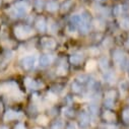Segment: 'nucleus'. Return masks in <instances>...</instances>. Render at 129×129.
Masks as SVG:
<instances>
[{
	"instance_id": "11",
	"label": "nucleus",
	"mask_w": 129,
	"mask_h": 129,
	"mask_svg": "<svg viewBox=\"0 0 129 129\" xmlns=\"http://www.w3.org/2000/svg\"><path fill=\"white\" fill-rule=\"evenodd\" d=\"M3 8V2H2V0H0V9H2Z\"/></svg>"
},
{
	"instance_id": "14",
	"label": "nucleus",
	"mask_w": 129,
	"mask_h": 129,
	"mask_svg": "<svg viewBox=\"0 0 129 129\" xmlns=\"http://www.w3.org/2000/svg\"><path fill=\"white\" fill-rule=\"evenodd\" d=\"M0 25H1V17H0Z\"/></svg>"
},
{
	"instance_id": "7",
	"label": "nucleus",
	"mask_w": 129,
	"mask_h": 129,
	"mask_svg": "<svg viewBox=\"0 0 129 129\" xmlns=\"http://www.w3.org/2000/svg\"><path fill=\"white\" fill-rule=\"evenodd\" d=\"M16 1H17V0H2V2H3V8H4V6H6L5 8H7L9 6H12Z\"/></svg>"
},
{
	"instance_id": "5",
	"label": "nucleus",
	"mask_w": 129,
	"mask_h": 129,
	"mask_svg": "<svg viewBox=\"0 0 129 129\" xmlns=\"http://www.w3.org/2000/svg\"><path fill=\"white\" fill-rule=\"evenodd\" d=\"M102 119L105 122H108V123L112 124L116 121V115L112 111H105L104 113H102Z\"/></svg>"
},
{
	"instance_id": "10",
	"label": "nucleus",
	"mask_w": 129,
	"mask_h": 129,
	"mask_svg": "<svg viewBox=\"0 0 129 129\" xmlns=\"http://www.w3.org/2000/svg\"><path fill=\"white\" fill-rule=\"evenodd\" d=\"M0 129H9V128L6 125H0Z\"/></svg>"
},
{
	"instance_id": "6",
	"label": "nucleus",
	"mask_w": 129,
	"mask_h": 129,
	"mask_svg": "<svg viewBox=\"0 0 129 129\" xmlns=\"http://www.w3.org/2000/svg\"><path fill=\"white\" fill-rule=\"evenodd\" d=\"M122 119L126 124H129V109H125L123 110L122 113Z\"/></svg>"
},
{
	"instance_id": "3",
	"label": "nucleus",
	"mask_w": 129,
	"mask_h": 129,
	"mask_svg": "<svg viewBox=\"0 0 129 129\" xmlns=\"http://www.w3.org/2000/svg\"><path fill=\"white\" fill-rule=\"evenodd\" d=\"M20 65L24 70H29L34 66V58L31 56H25L20 60Z\"/></svg>"
},
{
	"instance_id": "1",
	"label": "nucleus",
	"mask_w": 129,
	"mask_h": 129,
	"mask_svg": "<svg viewBox=\"0 0 129 129\" xmlns=\"http://www.w3.org/2000/svg\"><path fill=\"white\" fill-rule=\"evenodd\" d=\"M31 31H34L33 28L25 22L23 23L17 21L11 26V36L15 42L26 41L31 36Z\"/></svg>"
},
{
	"instance_id": "9",
	"label": "nucleus",
	"mask_w": 129,
	"mask_h": 129,
	"mask_svg": "<svg viewBox=\"0 0 129 129\" xmlns=\"http://www.w3.org/2000/svg\"><path fill=\"white\" fill-rule=\"evenodd\" d=\"M105 129H118L116 126H114L113 124H109V125H107L106 127H105Z\"/></svg>"
},
{
	"instance_id": "13",
	"label": "nucleus",
	"mask_w": 129,
	"mask_h": 129,
	"mask_svg": "<svg viewBox=\"0 0 129 129\" xmlns=\"http://www.w3.org/2000/svg\"><path fill=\"white\" fill-rule=\"evenodd\" d=\"M1 112H2V109H1V107H0V114H1Z\"/></svg>"
},
{
	"instance_id": "8",
	"label": "nucleus",
	"mask_w": 129,
	"mask_h": 129,
	"mask_svg": "<svg viewBox=\"0 0 129 129\" xmlns=\"http://www.w3.org/2000/svg\"><path fill=\"white\" fill-rule=\"evenodd\" d=\"M14 129H26V127H25V125H24L23 123L17 122V123L15 124V126H14Z\"/></svg>"
},
{
	"instance_id": "12",
	"label": "nucleus",
	"mask_w": 129,
	"mask_h": 129,
	"mask_svg": "<svg viewBox=\"0 0 129 129\" xmlns=\"http://www.w3.org/2000/svg\"><path fill=\"white\" fill-rule=\"evenodd\" d=\"M34 129H43V128H41V127H36V128H34Z\"/></svg>"
},
{
	"instance_id": "4",
	"label": "nucleus",
	"mask_w": 129,
	"mask_h": 129,
	"mask_svg": "<svg viewBox=\"0 0 129 129\" xmlns=\"http://www.w3.org/2000/svg\"><path fill=\"white\" fill-rule=\"evenodd\" d=\"M78 120H79L78 122H79L80 127H81V128H83V129L87 128V127L89 126V124H90L89 116H88V114H87V113H85V112H81V113H80Z\"/></svg>"
},
{
	"instance_id": "2",
	"label": "nucleus",
	"mask_w": 129,
	"mask_h": 129,
	"mask_svg": "<svg viewBox=\"0 0 129 129\" xmlns=\"http://www.w3.org/2000/svg\"><path fill=\"white\" fill-rule=\"evenodd\" d=\"M19 116H20V113H19V112L15 111V110H12V109H9V110H7V111L4 113L3 118H4L5 121L8 122V121L17 120V119L19 118Z\"/></svg>"
}]
</instances>
